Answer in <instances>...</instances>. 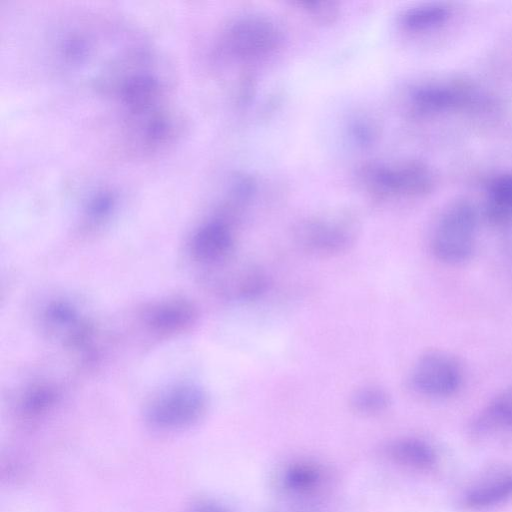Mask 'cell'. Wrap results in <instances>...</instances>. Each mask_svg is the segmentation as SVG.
<instances>
[{
	"label": "cell",
	"mask_w": 512,
	"mask_h": 512,
	"mask_svg": "<svg viewBox=\"0 0 512 512\" xmlns=\"http://www.w3.org/2000/svg\"><path fill=\"white\" fill-rule=\"evenodd\" d=\"M476 231L474 207L467 201H457L440 216L432 233L431 251L441 262L462 263L474 252Z\"/></svg>",
	"instance_id": "1"
},
{
	"label": "cell",
	"mask_w": 512,
	"mask_h": 512,
	"mask_svg": "<svg viewBox=\"0 0 512 512\" xmlns=\"http://www.w3.org/2000/svg\"><path fill=\"white\" fill-rule=\"evenodd\" d=\"M363 188L378 199L395 196H419L432 187V174L420 162H404L386 165L366 163L358 170Z\"/></svg>",
	"instance_id": "2"
},
{
	"label": "cell",
	"mask_w": 512,
	"mask_h": 512,
	"mask_svg": "<svg viewBox=\"0 0 512 512\" xmlns=\"http://www.w3.org/2000/svg\"><path fill=\"white\" fill-rule=\"evenodd\" d=\"M357 227L347 215L312 216L298 222L293 230L303 251L321 257L339 255L355 243Z\"/></svg>",
	"instance_id": "3"
},
{
	"label": "cell",
	"mask_w": 512,
	"mask_h": 512,
	"mask_svg": "<svg viewBox=\"0 0 512 512\" xmlns=\"http://www.w3.org/2000/svg\"><path fill=\"white\" fill-rule=\"evenodd\" d=\"M281 42V30L271 19L246 15L227 27L221 38L220 49L230 57L253 60L271 54Z\"/></svg>",
	"instance_id": "4"
},
{
	"label": "cell",
	"mask_w": 512,
	"mask_h": 512,
	"mask_svg": "<svg viewBox=\"0 0 512 512\" xmlns=\"http://www.w3.org/2000/svg\"><path fill=\"white\" fill-rule=\"evenodd\" d=\"M207 397L193 385H178L157 396L147 408V419L156 428L172 430L190 426L205 413Z\"/></svg>",
	"instance_id": "5"
},
{
	"label": "cell",
	"mask_w": 512,
	"mask_h": 512,
	"mask_svg": "<svg viewBox=\"0 0 512 512\" xmlns=\"http://www.w3.org/2000/svg\"><path fill=\"white\" fill-rule=\"evenodd\" d=\"M410 383L415 391L432 398L454 395L463 383L460 362L444 351H428L413 365Z\"/></svg>",
	"instance_id": "6"
},
{
	"label": "cell",
	"mask_w": 512,
	"mask_h": 512,
	"mask_svg": "<svg viewBox=\"0 0 512 512\" xmlns=\"http://www.w3.org/2000/svg\"><path fill=\"white\" fill-rule=\"evenodd\" d=\"M234 236L229 221L215 218L204 223L195 232L191 252L195 259L205 263L225 260L233 251Z\"/></svg>",
	"instance_id": "7"
},
{
	"label": "cell",
	"mask_w": 512,
	"mask_h": 512,
	"mask_svg": "<svg viewBox=\"0 0 512 512\" xmlns=\"http://www.w3.org/2000/svg\"><path fill=\"white\" fill-rule=\"evenodd\" d=\"M475 101L476 96L464 87L450 85H424L411 94L413 109L420 114L458 108Z\"/></svg>",
	"instance_id": "8"
},
{
	"label": "cell",
	"mask_w": 512,
	"mask_h": 512,
	"mask_svg": "<svg viewBox=\"0 0 512 512\" xmlns=\"http://www.w3.org/2000/svg\"><path fill=\"white\" fill-rule=\"evenodd\" d=\"M511 499L512 473H500L469 488L461 496L459 505L467 511H484L500 506Z\"/></svg>",
	"instance_id": "9"
},
{
	"label": "cell",
	"mask_w": 512,
	"mask_h": 512,
	"mask_svg": "<svg viewBox=\"0 0 512 512\" xmlns=\"http://www.w3.org/2000/svg\"><path fill=\"white\" fill-rule=\"evenodd\" d=\"M512 431V385L497 393L476 415L471 432L476 437H488Z\"/></svg>",
	"instance_id": "10"
},
{
	"label": "cell",
	"mask_w": 512,
	"mask_h": 512,
	"mask_svg": "<svg viewBox=\"0 0 512 512\" xmlns=\"http://www.w3.org/2000/svg\"><path fill=\"white\" fill-rule=\"evenodd\" d=\"M388 456L397 464L417 471H429L438 462L435 449L418 438H402L387 448Z\"/></svg>",
	"instance_id": "11"
},
{
	"label": "cell",
	"mask_w": 512,
	"mask_h": 512,
	"mask_svg": "<svg viewBox=\"0 0 512 512\" xmlns=\"http://www.w3.org/2000/svg\"><path fill=\"white\" fill-rule=\"evenodd\" d=\"M197 317L196 309L189 302L176 300L162 303L147 315L148 325L158 332H175L191 325Z\"/></svg>",
	"instance_id": "12"
},
{
	"label": "cell",
	"mask_w": 512,
	"mask_h": 512,
	"mask_svg": "<svg viewBox=\"0 0 512 512\" xmlns=\"http://www.w3.org/2000/svg\"><path fill=\"white\" fill-rule=\"evenodd\" d=\"M486 214L497 225L512 222V175L498 177L491 183Z\"/></svg>",
	"instance_id": "13"
},
{
	"label": "cell",
	"mask_w": 512,
	"mask_h": 512,
	"mask_svg": "<svg viewBox=\"0 0 512 512\" xmlns=\"http://www.w3.org/2000/svg\"><path fill=\"white\" fill-rule=\"evenodd\" d=\"M449 14L450 9L444 4H425L405 10L400 23L406 30L423 31L444 23Z\"/></svg>",
	"instance_id": "14"
},
{
	"label": "cell",
	"mask_w": 512,
	"mask_h": 512,
	"mask_svg": "<svg viewBox=\"0 0 512 512\" xmlns=\"http://www.w3.org/2000/svg\"><path fill=\"white\" fill-rule=\"evenodd\" d=\"M282 480L284 487L290 492L309 494L320 486L322 471L316 464L300 462L288 467Z\"/></svg>",
	"instance_id": "15"
},
{
	"label": "cell",
	"mask_w": 512,
	"mask_h": 512,
	"mask_svg": "<svg viewBox=\"0 0 512 512\" xmlns=\"http://www.w3.org/2000/svg\"><path fill=\"white\" fill-rule=\"evenodd\" d=\"M350 406L357 414L374 416L387 410L390 406V396L379 386H364L352 393Z\"/></svg>",
	"instance_id": "16"
},
{
	"label": "cell",
	"mask_w": 512,
	"mask_h": 512,
	"mask_svg": "<svg viewBox=\"0 0 512 512\" xmlns=\"http://www.w3.org/2000/svg\"><path fill=\"white\" fill-rule=\"evenodd\" d=\"M116 194L109 189L95 191L85 205L86 216L93 222L107 219L116 207Z\"/></svg>",
	"instance_id": "17"
},
{
	"label": "cell",
	"mask_w": 512,
	"mask_h": 512,
	"mask_svg": "<svg viewBox=\"0 0 512 512\" xmlns=\"http://www.w3.org/2000/svg\"><path fill=\"white\" fill-rule=\"evenodd\" d=\"M57 397L54 388L40 385L32 388L23 398L22 409L29 415H39L53 405Z\"/></svg>",
	"instance_id": "18"
},
{
	"label": "cell",
	"mask_w": 512,
	"mask_h": 512,
	"mask_svg": "<svg viewBox=\"0 0 512 512\" xmlns=\"http://www.w3.org/2000/svg\"><path fill=\"white\" fill-rule=\"evenodd\" d=\"M296 4L321 24L334 23L340 13L339 4L334 1L304 0Z\"/></svg>",
	"instance_id": "19"
},
{
	"label": "cell",
	"mask_w": 512,
	"mask_h": 512,
	"mask_svg": "<svg viewBox=\"0 0 512 512\" xmlns=\"http://www.w3.org/2000/svg\"><path fill=\"white\" fill-rule=\"evenodd\" d=\"M349 134L352 140L362 147L370 146L379 135V127L367 117H356L349 124Z\"/></svg>",
	"instance_id": "20"
},
{
	"label": "cell",
	"mask_w": 512,
	"mask_h": 512,
	"mask_svg": "<svg viewBox=\"0 0 512 512\" xmlns=\"http://www.w3.org/2000/svg\"><path fill=\"white\" fill-rule=\"evenodd\" d=\"M256 182L249 175H237L231 182L230 200L233 207H241L250 202L256 193Z\"/></svg>",
	"instance_id": "21"
},
{
	"label": "cell",
	"mask_w": 512,
	"mask_h": 512,
	"mask_svg": "<svg viewBox=\"0 0 512 512\" xmlns=\"http://www.w3.org/2000/svg\"><path fill=\"white\" fill-rule=\"evenodd\" d=\"M46 315L49 320L56 324H70L76 320L75 310L63 302H56L50 305Z\"/></svg>",
	"instance_id": "22"
},
{
	"label": "cell",
	"mask_w": 512,
	"mask_h": 512,
	"mask_svg": "<svg viewBox=\"0 0 512 512\" xmlns=\"http://www.w3.org/2000/svg\"><path fill=\"white\" fill-rule=\"evenodd\" d=\"M255 81L250 75H245L240 82L238 99L241 104L248 103L254 95Z\"/></svg>",
	"instance_id": "23"
},
{
	"label": "cell",
	"mask_w": 512,
	"mask_h": 512,
	"mask_svg": "<svg viewBox=\"0 0 512 512\" xmlns=\"http://www.w3.org/2000/svg\"><path fill=\"white\" fill-rule=\"evenodd\" d=\"M189 512H229L222 505L212 502L205 501L195 505Z\"/></svg>",
	"instance_id": "24"
}]
</instances>
